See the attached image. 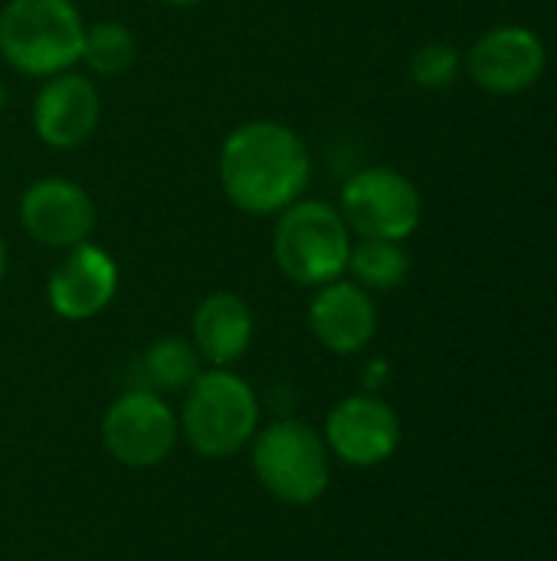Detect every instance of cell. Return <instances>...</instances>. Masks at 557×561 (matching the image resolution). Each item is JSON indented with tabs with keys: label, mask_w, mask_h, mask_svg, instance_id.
<instances>
[{
	"label": "cell",
	"mask_w": 557,
	"mask_h": 561,
	"mask_svg": "<svg viewBox=\"0 0 557 561\" xmlns=\"http://www.w3.org/2000/svg\"><path fill=\"white\" fill-rule=\"evenodd\" d=\"M98 437L118 467L154 470L181 444L177 408L151 388H128L105 408Z\"/></svg>",
	"instance_id": "52a82bcc"
},
{
	"label": "cell",
	"mask_w": 557,
	"mask_h": 561,
	"mask_svg": "<svg viewBox=\"0 0 557 561\" xmlns=\"http://www.w3.org/2000/svg\"><path fill=\"white\" fill-rule=\"evenodd\" d=\"M345 276L358 283L361 289H368L371 296L394 293L410 276V253L397 240H358L355 237Z\"/></svg>",
	"instance_id": "2e32d148"
},
{
	"label": "cell",
	"mask_w": 557,
	"mask_h": 561,
	"mask_svg": "<svg viewBox=\"0 0 557 561\" xmlns=\"http://www.w3.org/2000/svg\"><path fill=\"white\" fill-rule=\"evenodd\" d=\"M7 99H10V92H7V85H3V82H0V108H3V105H7Z\"/></svg>",
	"instance_id": "44dd1931"
},
{
	"label": "cell",
	"mask_w": 557,
	"mask_h": 561,
	"mask_svg": "<svg viewBox=\"0 0 557 561\" xmlns=\"http://www.w3.org/2000/svg\"><path fill=\"white\" fill-rule=\"evenodd\" d=\"M187 339L197 348L204 368H233L253 348L256 316L240 293L213 289L194 306Z\"/></svg>",
	"instance_id": "5bb4252c"
},
{
	"label": "cell",
	"mask_w": 557,
	"mask_h": 561,
	"mask_svg": "<svg viewBox=\"0 0 557 561\" xmlns=\"http://www.w3.org/2000/svg\"><path fill=\"white\" fill-rule=\"evenodd\" d=\"M338 210L358 240L407 243L423 220V197L404 171L368 164L341 184Z\"/></svg>",
	"instance_id": "8992f818"
},
{
	"label": "cell",
	"mask_w": 557,
	"mask_h": 561,
	"mask_svg": "<svg viewBox=\"0 0 557 561\" xmlns=\"http://www.w3.org/2000/svg\"><path fill=\"white\" fill-rule=\"evenodd\" d=\"M315 174L309 141L279 118H246L217 151V181L227 204L246 217L272 220L309 194Z\"/></svg>",
	"instance_id": "6da1fadb"
},
{
	"label": "cell",
	"mask_w": 557,
	"mask_h": 561,
	"mask_svg": "<svg viewBox=\"0 0 557 561\" xmlns=\"http://www.w3.org/2000/svg\"><path fill=\"white\" fill-rule=\"evenodd\" d=\"M121 270L118 260L95 240L62 250L59 263L49 270L43 296L56 319L62 322H92L118 296Z\"/></svg>",
	"instance_id": "9c48e42d"
},
{
	"label": "cell",
	"mask_w": 557,
	"mask_h": 561,
	"mask_svg": "<svg viewBox=\"0 0 557 561\" xmlns=\"http://www.w3.org/2000/svg\"><path fill=\"white\" fill-rule=\"evenodd\" d=\"M322 437H325L332 460H341L345 467H355V470H371L397 454L401 417L384 398L361 391V394L341 398L328 411Z\"/></svg>",
	"instance_id": "30bf717a"
},
{
	"label": "cell",
	"mask_w": 557,
	"mask_h": 561,
	"mask_svg": "<svg viewBox=\"0 0 557 561\" xmlns=\"http://www.w3.org/2000/svg\"><path fill=\"white\" fill-rule=\"evenodd\" d=\"M548 66L545 39L522 23H499L486 30L463 56V69L483 92L519 95L529 92Z\"/></svg>",
	"instance_id": "8fae6325"
},
{
	"label": "cell",
	"mask_w": 557,
	"mask_h": 561,
	"mask_svg": "<svg viewBox=\"0 0 557 561\" xmlns=\"http://www.w3.org/2000/svg\"><path fill=\"white\" fill-rule=\"evenodd\" d=\"M410 82L427 89V92H443L450 89L460 72H463V53L453 46V43H443V39H430L423 46L414 49L410 56Z\"/></svg>",
	"instance_id": "ac0fdd59"
},
{
	"label": "cell",
	"mask_w": 557,
	"mask_h": 561,
	"mask_svg": "<svg viewBox=\"0 0 557 561\" xmlns=\"http://www.w3.org/2000/svg\"><path fill=\"white\" fill-rule=\"evenodd\" d=\"M181 440L204 460L243 454L263 427V401L236 368H204L181 394Z\"/></svg>",
	"instance_id": "7a4b0ae2"
},
{
	"label": "cell",
	"mask_w": 557,
	"mask_h": 561,
	"mask_svg": "<svg viewBox=\"0 0 557 561\" xmlns=\"http://www.w3.org/2000/svg\"><path fill=\"white\" fill-rule=\"evenodd\" d=\"M16 220L33 243L62 253L92 240L98 227V207L79 181L66 174H43L20 191Z\"/></svg>",
	"instance_id": "ba28073f"
},
{
	"label": "cell",
	"mask_w": 557,
	"mask_h": 561,
	"mask_svg": "<svg viewBox=\"0 0 557 561\" xmlns=\"http://www.w3.org/2000/svg\"><path fill=\"white\" fill-rule=\"evenodd\" d=\"M98 122H102V92L89 72L69 69L36 85L30 105V128L46 148L76 151L98 131Z\"/></svg>",
	"instance_id": "7c38bea8"
},
{
	"label": "cell",
	"mask_w": 557,
	"mask_h": 561,
	"mask_svg": "<svg viewBox=\"0 0 557 561\" xmlns=\"http://www.w3.org/2000/svg\"><path fill=\"white\" fill-rule=\"evenodd\" d=\"M138 62V36L125 20H95L82 39V72L92 79H118Z\"/></svg>",
	"instance_id": "e0dca14e"
},
{
	"label": "cell",
	"mask_w": 557,
	"mask_h": 561,
	"mask_svg": "<svg viewBox=\"0 0 557 561\" xmlns=\"http://www.w3.org/2000/svg\"><path fill=\"white\" fill-rule=\"evenodd\" d=\"M246 450L256 483L286 506H312L332 486V454L325 437L302 417L263 424Z\"/></svg>",
	"instance_id": "5b68a950"
},
{
	"label": "cell",
	"mask_w": 557,
	"mask_h": 561,
	"mask_svg": "<svg viewBox=\"0 0 557 561\" xmlns=\"http://www.w3.org/2000/svg\"><path fill=\"white\" fill-rule=\"evenodd\" d=\"M89 20L76 0H3L0 59L23 79L79 69Z\"/></svg>",
	"instance_id": "3957f363"
},
{
	"label": "cell",
	"mask_w": 557,
	"mask_h": 561,
	"mask_svg": "<svg viewBox=\"0 0 557 561\" xmlns=\"http://www.w3.org/2000/svg\"><path fill=\"white\" fill-rule=\"evenodd\" d=\"M7 273H10V247H7V240H3V233H0V289H3Z\"/></svg>",
	"instance_id": "d6986e66"
},
{
	"label": "cell",
	"mask_w": 557,
	"mask_h": 561,
	"mask_svg": "<svg viewBox=\"0 0 557 561\" xmlns=\"http://www.w3.org/2000/svg\"><path fill=\"white\" fill-rule=\"evenodd\" d=\"M305 322L312 339L332 355H358L378 335V302L348 276L312 289Z\"/></svg>",
	"instance_id": "4fadbf2b"
},
{
	"label": "cell",
	"mask_w": 557,
	"mask_h": 561,
	"mask_svg": "<svg viewBox=\"0 0 557 561\" xmlns=\"http://www.w3.org/2000/svg\"><path fill=\"white\" fill-rule=\"evenodd\" d=\"M138 371H141L138 388H151L167 398V394H184L194 385V378L204 371V362L187 335H161L141 352Z\"/></svg>",
	"instance_id": "9a60e30c"
},
{
	"label": "cell",
	"mask_w": 557,
	"mask_h": 561,
	"mask_svg": "<svg viewBox=\"0 0 557 561\" xmlns=\"http://www.w3.org/2000/svg\"><path fill=\"white\" fill-rule=\"evenodd\" d=\"M351 243L355 233L332 201L305 194L279 217H272V263L289 283L302 289H318L341 279L348 273Z\"/></svg>",
	"instance_id": "277c9868"
},
{
	"label": "cell",
	"mask_w": 557,
	"mask_h": 561,
	"mask_svg": "<svg viewBox=\"0 0 557 561\" xmlns=\"http://www.w3.org/2000/svg\"><path fill=\"white\" fill-rule=\"evenodd\" d=\"M164 7H174V10H187V7H200L204 0H158Z\"/></svg>",
	"instance_id": "ffe728a7"
}]
</instances>
